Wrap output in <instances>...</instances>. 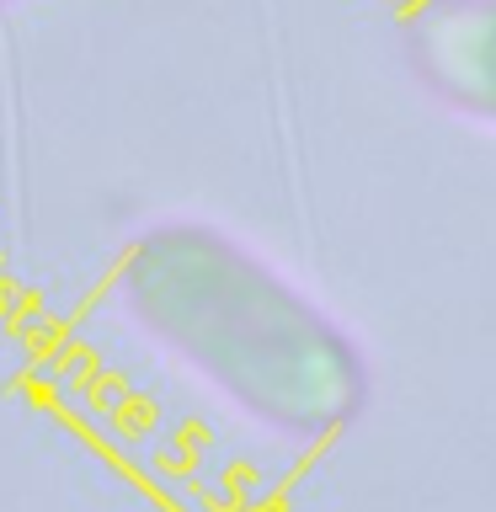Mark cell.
Listing matches in <instances>:
<instances>
[{"label":"cell","instance_id":"cell-2","mask_svg":"<svg viewBox=\"0 0 496 512\" xmlns=\"http://www.w3.org/2000/svg\"><path fill=\"white\" fill-rule=\"evenodd\" d=\"M427 54L443 91H454L459 102L480 112H496V6L464 11L459 22L438 27L427 38Z\"/></svg>","mask_w":496,"mask_h":512},{"label":"cell","instance_id":"cell-1","mask_svg":"<svg viewBox=\"0 0 496 512\" xmlns=\"http://www.w3.org/2000/svg\"><path fill=\"white\" fill-rule=\"evenodd\" d=\"M118 310L160 358L283 438H320L363 406L352 336L262 251L208 219H155L118 262Z\"/></svg>","mask_w":496,"mask_h":512},{"label":"cell","instance_id":"cell-3","mask_svg":"<svg viewBox=\"0 0 496 512\" xmlns=\"http://www.w3.org/2000/svg\"><path fill=\"white\" fill-rule=\"evenodd\" d=\"M6 6H16V0H0V11H6Z\"/></svg>","mask_w":496,"mask_h":512}]
</instances>
